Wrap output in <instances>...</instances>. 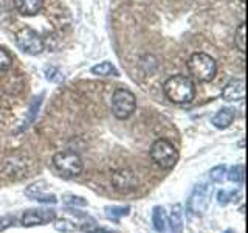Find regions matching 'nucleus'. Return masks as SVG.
<instances>
[{
	"label": "nucleus",
	"mask_w": 248,
	"mask_h": 233,
	"mask_svg": "<svg viewBox=\"0 0 248 233\" xmlns=\"http://www.w3.org/2000/svg\"><path fill=\"white\" fill-rule=\"evenodd\" d=\"M13 224H14V216H10V215L0 216V232L10 229Z\"/></svg>",
	"instance_id": "bb28decb"
},
{
	"label": "nucleus",
	"mask_w": 248,
	"mask_h": 233,
	"mask_svg": "<svg viewBox=\"0 0 248 233\" xmlns=\"http://www.w3.org/2000/svg\"><path fill=\"white\" fill-rule=\"evenodd\" d=\"M232 120H234V111L230 107H223L211 118V124L217 129H227Z\"/></svg>",
	"instance_id": "ddd939ff"
},
{
	"label": "nucleus",
	"mask_w": 248,
	"mask_h": 233,
	"mask_svg": "<svg viewBox=\"0 0 248 233\" xmlns=\"http://www.w3.org/2000/svg\"><path fill=\"white\" fill-rule=\"evenodd\" d=\"M227 177L232 183H242L244 182V165L231 166L230 171H227Z\"/></svg>",
	"instance_id": "412c9836"
},
{
	"label": "nucleus",
	"mask_w": 248,
	"mask_h": 233,
	"mask_svg": "<svg viewBox=\"0 0 248 233\" xmlns=\"http://www.w3.org/2000/svg\"><path fill=\"white\" fill-rule=\"evenodd\" d=\"M152 224H154V229L157 230L158 233H166V227H168V217L165 213V208L157 205L154 207V212H152Z\"/></svg>",
	"instance_id": "2eb2a0df"
},
{
	"label": "nucleus",
	"mask_w": 248,
	"mask_h": 233,
	"mask_svg": "<svg viewBox=\"0 0 248 233\" xmlns=\"http://www.w3.org/2000/svg\"><path fill=\"white\" fill-rule=\"evenodd\" d=\"M151 159L155 165H158L163 169H170L175 166L178 160V151L177 148L166 138L155 140L151 146Z\"/></svg>",
	"instance_id": "20e7f679"
},
{
	"label": "nucleus",
	"mask_w": 248,
	"mask_h": 233,
	"mask_svg": "<svg viewBox=\"0 0 248 233\" xmlns=\"http://www.w3.org/2000/svg\"><path fill=\"white\" fill-rule=\"evenodd\" d=\"M211 186L208 183H200L196 186V190L191 194L188 207L189 212L196 215H203L206 212V208L209 205V196H211Z\"/></svg>",
	"instance_id": "6e6552de"
},
{
	"label": "nucleus",
	"mask_w": 248,
	"mask_h": 233,
	"mask_svg": "<svg viewBox=\"0 0 248 233\" xmlns=\"http://www.w3.org/2000/svg\"><path fill=\"white\" fill-rule=\"evenodd\" d=\"M245 97V83L240 78H232L222 90V98L225 101H242Z\"/></svg>",
	"instance_id": "9b49d317"
},
{
	"label": "nucleus",
	"mask_w": 248,
	"mask_h": 233,
	"mask_svg": "<svg viewBox=\"0 0 248 233\" xmlns=\"http://www.w3.org/2000/svg\"><path fill=\"white\" fill-rule=\"evenodd\" d=\"M42 98H44V93H41V95H39V97H36V98L33 100V103L30 104L28 114H27V116H25V120H23L22 126L19 128V132H20V131L28 129V128H30V124L36 120L37 112H39V107H41V104H42Z\"/></svg>",
	"instance_id": "4468645a"
},
{
	"label": "nucleus",
	"mask_w": 248,
	"mask_h": 233,
	"mask_svg": "<svg viewBox=\"0 0 248 233\" xmlns=\"http://www.w3.org/2000/svg\"><path fill=\"white\" fill-rule=\"evenodd\" d=\"M227 168L223 165H219V166H214L211 171H209V179L214 182V183H220L223 182V179L227 177Z\"/></svg>",
	"instance_id": "5701e85b"
},
{
	"label": "nucleus",
	"mask_w": 248,
	"mask_h": 233,
	"mask_svg": "<svg viewBox=\"0 0 248 233\" xmlns=\"http://www.w3.org/2000/svg\"><path fill=\"white\" fill-rule=\"evenodd\" d=\"M112 185L118 193H129L138 186V177L130 168H123L112 174Z\"/></svg>",
	"instance_id": "1a4fd4ad"
},
{
	"label": "nucleus",
	"mask_w": 248,
	"mask_h": 233,
	"mask_svg": "<svg viewBox=\"0 0 248 233\" xmlns=\"http://www.w3.org/2000/svg\"><path fill=\"white\" fill-rule=\"evenodd\" d=\"M188 70L199 83H209L217 73V62L206 53H194L188 61Z\"/></svg>",
	"instance_id": "f03ea898"
},
{
	"label": "nucleus",
	"mask_w": 248,
	"mask_h": 233,
	"mask_svg": "<svg viewBox=\"0 0 248 233\" xmlns=\"http://www.w3.org/2000/svg\"><path fill=\"white\" fill-rule=\"evenodd\" d=\"M234 194H236V191H219V194H217V202H219V204L220 205H228L230 204V200H231V198L232 196H234Z\"/></svg>",
	"instance_id": "a878e982"
},
{
	"label": "nucleus",
	"mask_w": 248,
	"mask_h": 233,
	"mask_svg": "<svg viewBox=\"0 0 248 233\" xmlns=\"http://www.w3.org/2000/svg\"><path fill=\"white\" fill-rule=\"evenodd\" d=\"M166 98L174 104H188L196 98V84L189 76L174 75L163 84Z\"/></svg>",
	"instance_id": "f257e3e1"
},
{
	"label": "nucleus",
	"mask_w": 248,
	"mask_h": 233,
	"mask_svg": "<svg viewBox=\"0 0 248 233\" xmlns=\"http://www.w3.org/2000/svg\"><path fill=\"white\" fill-rule=\"evenodd\" d=\"M137 107L135 95L127 89H116L112 95V112L118 120H126Z\"/></svg>",
	"instance_id": "39448f33"
},
{
	"label": "nucleus",
	"mask_w": 248,
	"mask_h": 233,
	"mask_svg": "<svg viewBox=\"0 0 248 233\" xmlns=\"http://www.w3.org/2000/svg\"><path fill=\"white\" fill-rule=\"evenodd\" d=\"M56 219V212L51 208H30L23 213L20 224L23 227H34V225H45Z\"/></svg>",
	"instance_id": "0eeeda50"
},
{
	"label": "nucleus",
	"mask_w": 248,
	"mask_h": 233,
	"mask_svg": "<svg viewBox=\"0 0 248 233\" xmlns=\"http://www.w3.org/2000/svg\"><path fill=\"white\" fill-rule=\"evenodd\" d=\"M13 66V58L3 47H0V72H6Z\"/></svg>",
	"instance_id": "393cba45"
},
{
	"label": "nucleus",
	"mask_w": 248,
	"mask_h": 233,
	"mask_svg": "<svg viewBox=\"0 0 248 233\" xmlns=\"http://www.w3.org/2000/svg\"><path fill=\"white\" fill-rule=\"evenodd\" d=\"M245 39H247V25H245V22H242L239 25V28L236 30V37H234V41H236V47L237 49L245 53L247 50V45H245Z\"/></svg>",
	"instance_id": "aec40b11"
},
{
	"label": "nucleus",
	"mask_w": 248,
	"mask_h": 233,
	"mask_svg": "<svg viewBox=\"0 0 248 233\" xmlns=\"http://www.w3.org/2000/svg\"><path fill=\"white\" fill-rule=\"evenodd\" d=\"M240 2H242V3H244V2H245V0H240Z\"/></svg>",
	"instance_id": "cd10ccee"
},
{
	"label": "nucleus",
	"mask_w": 248,
	"mask_h": 233,
	"mask_svg": "<svg viewBox=\"0 0 248 233\" xmlns=\"http://www.w3.org/2000/svg\"><path fill=\"white\" fill-rule=\"evenodd\" d=\"M45 78L50 83H61L62 80H64V75H62V72L58 67H46L45 68Z\"/></svg>",
	"instance_id": "b1692460"
},
{
	"label": "nucleus",
	"mask_w": 248,
	"mask_h": 233,
	"mask_svg": "<svg viewBox=\"0 0 248 233\" xmlns=\"http://www.w3.org/2000/svg\"><path fill=\"white\" fill-rule=\"evenodd\" d=\"M104 212H106V216L108 217V219L118 221L120 217L129 215L130 208H129V207H116V205H112V207H106V208H104Z\"/></svg>",
	"instance_id": "a211bd4d"
},
{
	"label": "nucleus",
	"mask_w": 248,
	"mask_h": 233,
	"mask_svg": "<svg viewBox=\"0 0 248 233\" xmlns=\"http://www.w3.org/2000/svg\"><path fill=\"white\" fill-rule=\"evenodd\" d=\"M16 10L22 16H36L41 13L44 2L42 0H13Z\"/></svg>",
	"instance_id": "f8f14e48"
},
{
	"label": "nucleus",
	"mask_w": 248,
	"mask_h": 233,
	"mask_svg": "<svg viewBox=\"0 0 248 233\" xmlns=\"http://www.w3.org/2000/svg\"><path fill=\"white\" fill-rule=\"evenodd\" d=\"M45 185L46 183L44 181L31 183L28 188L25 190L27 198L33 199V200H37V202H42V204H56V202H58L56 196L51 194V193H45V188H46Z\"/></svg>",
	"instance_id": "9d476101"
},
{
	"label": "nucleus",
	"mask_w": 248,
	"mask_h": 233,
	"mask_svg": "<svg viewBox=\"0 0 248 233\" xmlns=\"http://www.w3.org/2000/svg\"><path fill=\"white\" fill-rule=\"evenodd\" d=\"M62 202H64L65 205H70V207H87L89 205L87 199H84L81 196H76V194H70V193L62 196Z\"/></svg>",
	"instance_id": "6ab92c4d"
},
{
	"label": "nucleus",
	"mask_w": 248,
	"mask_h": 233,
	"mask_svg": "<svg viewBox=\"0 0 248 233\" xmlns=\"http://www.w3.org/2000/svg\"><path fill=\"white\" fill-rule=\"evenodd\" d=\"M16 44H17L19 49L31 54V56H37L44 51V39L41 37V34L37 31L31 30V28H22L16 33Z\"/></svg>",
	"instance_id": "423d86ee"
},
{
	"label": "nucleus",
	"mask_w": 248,
	"mask_h": 233,
	"mask_svg": "<svg viewBox=\"0 0 248 233\" xmlns=\"http://www.w3.org/2000/svg\"><path fill=\"white\" fill-rule=\"evenodd\" d=\"M169 224L172 227L174 233H182L183 232V212H182V205L177 204L172 208V213L169 216Z\"/></svg>",
	"instance_id": "dca6fc26"
},
{
	"label": "nucleus",
	"mask_w": 248,
	"mask_h": 233,
	"mask_svg": "<svg viewBox=\"0 0 248 233\" xmlns=\"http://www.w3.org/2000/svg\"><path fill=\"white\" fill-rule=\"evenodd\" d=\"M54 229L61 233H73L78 230V225L68 219H54Z\"/></svg>",
	"instance_id": "4be33fe9"
},
{
	"label": "nucleus",
	"mask_w": 248,
	"mask_h": 233,
	"mask_svg": "<svg viewBox=\"0 0 248 233\" xmlns=\"http://www.w3.org/2000/svg\"><path fill=\"white\" fill-rule=\"evenodd\" d=\"M92 73L96 76H118V70H116L115 66L110 64V62L104 61V62H101V64L93 67Z\"/></svg>",
	"instance_id": "f3484780"
},
{
	"label": "nucleus",
	"mask_w": 248,
	"mask_h": 233,
	"mask_svg": "<svg viewBox=\"0 0 248 233\" xmlns=\"http://www.w3.org/2000/svg\"><path fill=\"white\" fill-rule=\"evenodd\" d=\"M53 166L65 179L78 177L84 169L82 159L75 151H61L53 155Z\"/></svg>",
	"instance_id": "7ed1b4c3"
}]
</instances>
